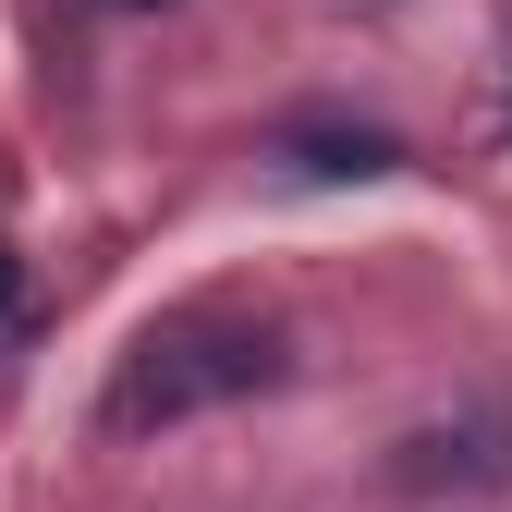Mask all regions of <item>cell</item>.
Masks as SVG:
<instances>
[{"mask_svg":"<svg viewBox=\"0 0 512 512\" xmlns=\"http://www.w3.org/2000/svg\"><path fill=\"white\" fill-rule=\"evenodd\" d=\"M281 159L317 183H378V171H403V135H378V122H281Z\"/></svg>","mask_w":512,"mask_h":512,"instance_id":"3957f363","label":"cell"},{"mask_svg":"<svg viewBox=\"0 0 512 512\" xmlns=\"http://www.w3.org/2000/svg\"><path fill=\"white\" fill-rule=\"evenodd\" d=\"M25 354V281H13V244H0V366Z\"/></svg>","mask_w":512,"mask_h":512,"instance_id":"277c9868","label":"cell"},{"mask_svg":"<svg viewBox=\"0 0 512 512\" xmlns=\"http://www.w3.org/2000/svg\"><path fill=\"white\" fill-rule=\"evenodd\" d=\"M86 13H159V0H86Z\"/></svg>","mask_w":512,"mask_h":512,"instance_id":"5b68a950","label":"cell"},{"mask_svg":"<svg viewBox=\"0 0 512 512\" xmlns=\"http://www.w3.org/2000/svg\"><path fill=\"white\" fill-rule=\"evenodd\" d=\"M281 366H293V342L269 330V317H171V330H147L135 354L110 366L98 427L110 439H147V427H183V415H220V403L281 391Z\"/></svg>","mask_w":512,"mask_h":512,"instance_id":"6da1fadb","label":"cell"},{"mask_svg":"<svg viewBox=\"0 0 512 512\" xmlns=\"http://www.w3.org/2000/svg\"><path fill=\"white\" fill-rule=\"evenodd\" d=\"M391 488L403 500H439V488H512V403H476L464 427H415L391 452Z\"/></svg>","mask_w":512,"mask_h":512,"instance_id":"7a4b0ae2","label":"cell"}]
</instances>
